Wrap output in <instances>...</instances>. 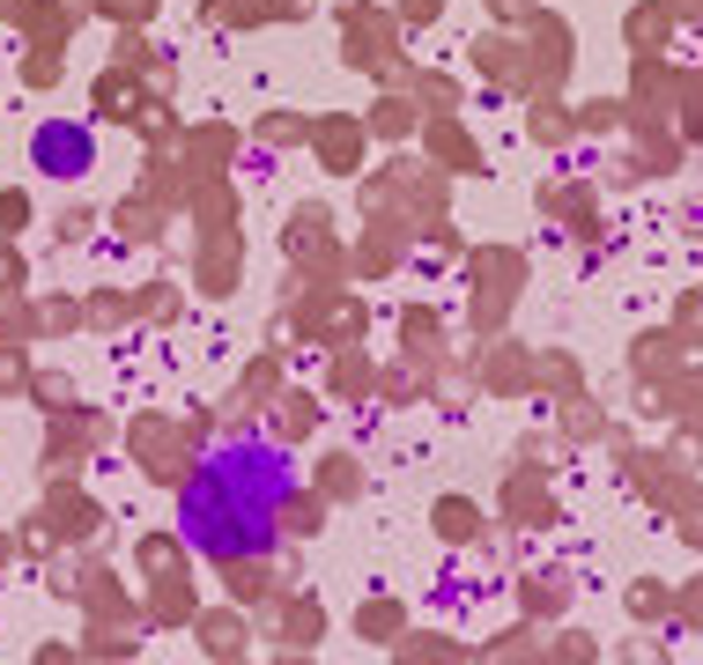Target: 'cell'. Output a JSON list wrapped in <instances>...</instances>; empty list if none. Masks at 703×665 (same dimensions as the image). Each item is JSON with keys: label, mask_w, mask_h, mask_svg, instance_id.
I'll use <instances>...</instances> for the list:
<instances>
[{"label": "cell", "mask_w": 703, "mask_h": 665, "mask_svg": "<svg viewBox=\"0 0 703 665\" xmlns=\"http://www.w3.org/2000/svg\"><path fill=\"white\" fill-rule=\"evenodd\" d=\"M289 495V466L275 451H223L215 466L193 473L185 489V540L230 562V555H259L275 540V511Z\"/></svg>", "instance_id": "6da1fadb"}, {"label": "cell", "mask_w": 703, "mask_h": 665, "mask_svg": "<svg viewBox=\"0 0 703 665\" xmlns=\"http://www.w3.org/2000/svg\"><path fill=\"white\" fill-rule=\"evenodd\" d=\"M30 155H38V171H52V178H82L89 171V133H82V126H38Z\"/></svg>", "instance_id": "7a4b0ae2"}]
</instances>
